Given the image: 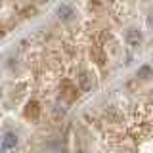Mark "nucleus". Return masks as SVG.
Here are the masks:
<instances>
[{
	"instance_id": "1",
	"label": "nucleus",
	"mask_w": 153,
	"mask_h": 153,
	"mask_svg": "<svg viewBox=\"0 0 153 153\" xmlns=\"http://www.w3.org/2000/svg\"><path fill=\"white\" fill-rule=\"evenodd\" d=\"M61 96L67 102H75V100H79V90H76V86L71 80H63L61 82Z\"/></svg>"
},
{
	"instance_id": "2",
	"label": "nucleus",
	"mask_w": 153,
	"mask_h": 153,
	"mask_svg": "<svg viewBox=\"0 0 153 153\" xmlns=\"http://www.w3.org/2000/svg\"><path fill=\"white\" fill-rule=\"evenodd\" d=\"M90 52H92V57H94L96 63H98L100 67H103V65H105V52H103V46L100 44L98 40H92Z\"/></svg>"
},
{
	"instance_id": "3",
	"label": "nucleus",
	"mask_w": 153,
	"mask_h": 153,
	"mask_svg": "<svg viewBox=\"0 0 153 153\" xmlns=\"http://www.w3.org/2000/svg\"><path fill=\"white\" fill-rule=\"evenodd\" d=\"M17 146V136L13 132H6L0 140V151H10Z\"/></svg>"
},
{
	"instance_id": "4",
	"label": "nucleus",
	"mask_w": 153,
	"mask_h": 153,
	"mask_svg": "<svg viewBox=\"0 0 153 153\" xmlns=\"http://www.w3.org/2000/svg\"><path fill=\"white\" fill-rule=\"evenodd\" d=\"M25 117L31 119V121H38V117H40V105L36 102H29L25 107Z\"/></svg>"
},
{
	"instance_id": "5",
	"label": "nucleus",
	"mask_w": 153,
	"mask_h": 153,
	"mask_svg": "<svg viewBox=\"0 0 153 153\" xmlns=\"http://www.w3.org/2000/svg\"><path fill=\"white\" fill-rule=\"evenodd\" d=\"M126 42H128V46H140L142 44V33L136 31V29H130L126 33Z\"/></svg>"
},
{
	"instance_id": "6",
	"label": "nucleus",
	"mask_w": 153,
	"mask_h": 153,
	"mask_svg": "<svg viewBox=\"0 0 153 153\" xmlns=\"http://www.w3.org/2000/svg\"><path fill=\"white\" fill-rule=\"evenodd\" d=\"M79 80H80V90H82V92H88V90L94 86V76L90 73H86V71L79 76Z\"/></svg>"
},
{
	"instance_id": "7",
	"label": "nucleus",
	"mask_w": 153,
	"mask_h": 153,
	"mask_svg": "<svg viewBox=\"0 0 153 153\" xmlns=\"http://www.w3.org/2000/svg\"><path fill=\"white\" fill-rule=\"evenodd\" d=\"M57 13H59V17L67 19V17L71 16V8H67V6H59V10H57Z\"/></svg>"
}]
</instances>
